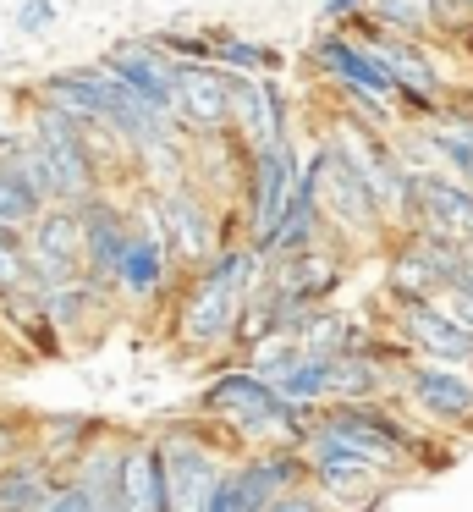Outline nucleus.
I'll return each mask as SVG.
<instances>
[{"label": "nucleus", "instance_id": "4be33fe9", "mask_svg": "<svg viewBox=\"0 0 473 512\" xmlns=\"http://www.w3.org/2000/svg\"><path fill=\"white\" fill-rule=\"evenodd\" d=\"M209 39H215V67L220 72H237V78H281V72L292 67L281 45L242 39V34H231L226 23H209Z\"/></svg>", "mask_w": 473, "mask_h": 512}, {"label": "nucleus", "instance_id": "412c9836", "mask_svg": "<svg viewBox=\"0 0 473 512\" xmlns=\"http://www.w3.org/2000/svg\"><path fill=\"white\" fill-rule=\"evenodd\" d=\"M55 479H61V468L44 463L33 446H22V452L0 468V512H39Z\"/></svg>", "mask_w": 473, "mask_h": 512}, {"label": "nucleus", "instance_id": "a878e982", "mask_svg": "<svg viewBox=\"0 0 473 512\" xmlns=\"http://www.w3.org/2000/svg\"><path fill=\"white\" fill-rule=\"evenodd\" d=\"M55 23H61V0H17L11 6V34L22 39H44Z\"/></svg>", "mask_w": 473, "mask_h": 512}, {"label": "nucleus", "instance_id": "f03ea898", "mask_svg": "<svg viewBox=\"0 0 473 512\" xmlns=\"http://www.w3.org/2000/svg\"><path fill=\"white\" fill-rule=\"evenodd\" d=\"M187 413L209 419L220 435L231 441V457L253 452V446H303L308 424H314V408H297L286 402L270 380H259L248 364H220L204 386L193 391Z\"/></svg>", "mask_w": 473, "mask_h": 512}, {"label": "nucleus", "instance_id": "39448f33", "mask_svg": "<svg viewBox=\"0 0 473 512\" xmlns=\"http://www.w3.org/2000/svg\"><path fill=\"white\" fill-rule=\"evenodd\" d=\"M132 204L154 221L165 254L176 259L182 276L204 265L220 243H231V237H226V204H220L215 193H204L193 177L165 182V188H143V182H138V199H132Z\"/></svg>", "mask_w": 473, "mask_h": 512}, {"label": "nucleus", "instance_id": "2f4dec72", "mask_svg": "<svg viewBox=\"0 0 473 512\" xmlns=\"http://www.w3.org/2000/svg\"><path fill=\"white\" fill-rule=\"evenodd\" d=\"M457 276H462V281H473V248L462 254V270H457Z\"/></svg>", "mask_w": 473, "mask_h": 512}, {"label": "nucleus", "instance_id": "aec40b11", "mask_svg": "<svg viewBox=\"0 0 473 512\" xmlns=\"http://www.w3.org/2000/svg\"><path fill=\"white\" fill-rule=\"evenodd\" d=\"M105 430H110V419H99V413H83V408L39 413V419H28V446L44 457V463L66 468L88 441H94V435H105Z\"/></svg>", "mask_w": 473, "mask_h": 512}, {"label": "nucleus", "instance_id": "f3484780", "mask_svg": "<svg viewBox=\"0 0 473 512\" xmlns=\"http://www.w3.org/2000/svg\"><path fill=\"white\" fill-rule=\"evenodd\" d=\"M303 67L325 83H341V89H363V94H380L391 100V78L380 72V61L347 34V28H319L314 45L303 50Z\"/></svg>", "mask_w": 473, "mask_h": 512}, {"label": "nucleus", "instance_id": "4468645a", "mask_svg": "<svg viewBox=\"0 0 473 512\" xmlns=\"http://www.w3.org/2000/svg\"><path fill=\"white\" fill-rule=\"evenodd\" d=\"M407 226L440 232L451 243L473 248V188L435 166H413V193H407Z\"/></svg>", "mask_w": 473, "mask_h": 512}, {"label": "nucleus", "instance_id": "20e7f679", "mask_svg": "<svg viewBox=\"0 0 473 512\" xmlns=\"http://www.w3.org/2000/svg\"><path fill=\"white\" fill-rule=\"evenodd\" d=\"M22 127H28L33 155L44 160V177H50L55 204H83L88 193L110 188V171H105V160H99L88 127H77L72 116L55 111L50 100H39L33 89L22 94Z\"/></svg>", "mask_w": 473, "mask_h": 512}, {"label": "nucleus", "instance_id": "c756f323", "mask_svg": "<svg viewBox=\"0 0 473 512\" xmlns=\"http://www.w3.org/2000/svg\"><path fill=\"white\" fill-rule=\"evenodd\" d=\"M369 12V0H319V28H352Z\"/></svg>", "mask_w": 473, "mask_h": 512}, {"label": "nucleus", "instance_id": "9b49d317", "mask_svg": "<svg viewBox=\"0 0 473 512\" xmlns=\"http://www.w3.org/2000/svg\"><path fill=\"white\" fill-rule=\"evenodd\" d=\"M391 336L407 347L413 358H429V364H451L473 375V331H462L435 298H402L391 303Z\"/></svg>", "mask_w": 473, "mask_h": 512}, {"label": "nucleus", "instance_id": "dca6fc26", "mask_svg": "<svg viewBox=\"0 0 473 512\" xmlns=\"http://www.w3.org/2000/svg\"><path fill=\"white\" fill-rule=\"evenodd\" d=\"M176 122L187 138L231 133V72L215 61H176Z\"/></svg>", "mask_w": 473, "mask_h": 512}, {"label": "nucleus", "instance_id": "1a4fd4ad", "mask_svg": "<svg viewBox=\"0 0 473 512\" xmlns=\"http://www.w3.org/2000/svg\"><path fill=\"white\" fill-rule=\"evenodd\" d=\"M462 254L468 248L451 243L440 232H424V226H396L385 237V298H440L446 281L462 270Z\"/></svg>", "mask_w": 473, "mask_h": 512}, {"label": "nucleus", "instance_id": "423d86ee", "mask_svg": "<svg viewBox=\"0 0 473 512\" xmlns=\"http://www.w3.org/2000/svg\"><path fill=\"white\" fill-rule=\"evenodd\" d=\"M297 177H303V149L292 138H270V144L248 149V166H242V188H237V221H242V243L253 254H264L275 221H281L286 199H292Z\"/></svg>", "mask_w": 473, "mask_h": 512}, {"label": "nucleus", "instance_id": "b1692460", "mask_svg": "<svg viewBox=\"0 0 473 512\" xmlns=\"http://www.w3.org/2000/svg\"><path fill=\"white\" fill-rule=\"evenodd\" d=\"M369 17L374 28L396 39H435V17H429V0H369Z\"/></svg>", "mask_w": 473, "mask_h": 512}, {"label": "nucleus", "instance_id": "7ed1b4c3", "mask_svg": "<svg viewBox=\"0 0 473 512\" xmlns=\"http://www.w3.org/2000/svg\"><path fill=\"white\" fill-rule=\"evenodd\" d=\"M308 160L319 171V210H325V226L336 243H347L352 254L358 248H385L391 237V221H385L380 199L369 188V166H363L358 133L336 116H325L308 144Z\"/></svg>", "mask_w": 473, "mask_h": 512}, {"label": "nucleus", "instance_id": "5701e85b", "mask_svg": "<svg viewBox=\"0 0 473 512\" xmlns=\"http://www.w3.org/2000/svg\"><path fill=\"white\" fill-rule=\"evenodd\" d=\"M275 391H281L286 402H297V408H319V402H330V353L303 347V358L275 380Z\"/></svg>", "mask_w": 473, "mask_h": 512}, {"label": "nucleus", "instance_id": "a211bd4d", "mask_svg": "<svg viewBox=\"0 0 473 512\" xmlns=\"http://www.w3.org/2000/svg\"><path fill=\"white\" fill-rule=\"evenodd\" d=\"M231 479L242 485L253 512H264L281 490L303 485L308 479V463H303V446H253V452H237L231 457Z\"/></svg>", "mask_w": 473, "mask_h": 512}, {"label": "nucleus", "instance_id": "6ab92c4d", "mask_svg": "<svg viewBox=\"0 0 473 512\" xmlns=\"http://www.w3.org/2000/svg\"><path fill=\"white\" fill-rule=\"evenodd\" d=\"M121 512H171L165 457H160L154 430L149 435H127V452H121Z\"/></svg>", "mask_w": 473, "mask_h": 512}, {"label": "nucleus", "instance_id": "c85d7f7f", "mask_svg": "<svg viewBox=\"0 0 473 512\" xmlns=\"http://www.w3.org/2000/svg\"><path fill=\"white\" fill-rule=\"evenodd\" d=\"M264 512H336V507H330V501H325V496H319V490H314V485H308V479H303V485L281 490V496H275V501H270V507H264Z\"/></svg>", "mask_w": 473, "mask_h": 512}, {"label": "nucleus", "instance_id": "2eb2a0df", "mask_svg": "<svg viewBox=\"0 0 473 512\" xmlns=\"http://www.w3.org/2000/svg\"><path fill=\"white\" fill-rule=\"evenodd\" d=\"M231 133L248 149L270 144V138L297 133V100L286 94L281 78H237L231 72Z\"/></svg>", "mask_w": 473, "mask_h": 512}, {"label": "nucleus", "instance_id": "f8f14e48", "mask_svg": "<svg viewBox=\"0 0 473 512\" xmlns=\"http://www.w3.org/2000/svg\"><path fill=\"white\" fill-rule=\"evenodd\" d=\"M72 210H77V232H83V276L110 287L121 265V248H127V232H132V199H121L116 188H99L83 204H72Z\"/></svg>", "mask_w": 473, "mask_h": 512}, {"label": "nucleus", "instance_id": "9d476101", "mask_svg": "<svg viewBox=\"0 0 473 512\" xmlns=\"http://www.w3.org/2000/svg\"><path fill=\"white\" fill-rule=\"evenodd\" d=\"M116 303H127V309H165L171 303V292L182 287V270H176V259L165 254L160 232H154V221L132 204V232H127V248H121V265H116Z\"/></svg>", "mask_w": 473, "mask_h": 512}, {"label": "nucleus", "instance_id": "6e6552de", "mask_svg": "<svg viewBox=\"0 0 473 512\" xmlns=\"http://www.w3.org/2000/svg\"><path fill=\"white\" fill-rule=\"evenodd\" d=\"M391 402L418 419L424 430H473V375L468 369H451V364H429V358H407L396 369V386Z\"/></svg>", "mask_w": 473, "mask_h": 512}, {"label": "nucleus", "instance_id": "bb28decb", "mask_svg": "<svg viewBox=\"0 0 473 512\" xmlns=\"http://www.w3.org/2000/svg\"><path fill=\"white\" fill-rule=\"evenodd\" d=\"M39 512H94V501H88V490L77 485L72 474H61V479L50 485V496H44Z\"/></svg>", "mask_w": 473, "mask_h": 512}, {"label": "nucleus", "instance_id": "cd10ccee", "mask_svg": "<svg viewBox=\"0 0 473 512\" xmlns=\"http://www.w3.org/2000/svg\"><path fill=\"white\" fill-rule=\"evenodd\" d=\"M440 309H446L451 314V320H457L462 325V331H473V281H462V276H451L446 281V292H440Z\"/></svg>", "mask_w": 473, "mask_h": 512}, {"label": "nucleus", "instance_id": "7c9ffc66", "mask_svg": "<svg viewBox=\"0 0 473 512\" xmlns=\"http://www.w3.org/2000/svg\"><path fill=\"white\" fill-rule=\"evenodd\" d=\"M22 446H28V419H6V413H0V468H6Z\"/></svg>", "mask_w": 473, "mask_h": 512}, {"label": "nucleus", "instance_id": "f257e3e1", "mask_svg": "<svg viewBox=\"0 0 473 512\" xmlns=\"http://www.w3.org/2000/svg\"><path fill=\"white\" fill-rule=\"evenodd\" d=\"M259 276H264V259L253 254L242 237L220 243L198 270H187L182 287H176L171 303H165V314H171V342L182 347V353H193V358H209V353L231 358L242 303H248V292L259 287Z\"/></svg>", "mask_w": 473, "mask_h": 512}, {"label": "nucleus", "instance_id": "ddd939ff", "mask_svg": "<svg viewBox=\"0 0 473 512\" xmlns=\"http://www.w3.org/2000/svg\"><path fill=\"white\" fill-rule=\"evenodd\" d=\"M94 67L110 72V78H116L121 89H132L138 100H149L154 111H171L176 116V61L154 45V34L116 39L110 50H99V56H94Z\"/></svg>", "mask_w": 473, "mask_h": 512}, {"label": "nucleus", "instance_id": "393cba45", "mask_svg": "<svg viewBox=\"0 0 473 512\" xmlns=\"http://www.w3.org/2000/svg\"><path fill=\"white\" fill-rule=\"evenodd\" d=\"M39 210H44V193L33 188L17 166H0V226L28 232V226L39 221Z\"/></svg>", "mask_w": 473, "mask_h": 512}, {"label": "nucleus", "instance_id": "0eeeda50", "mask_svg": "<svg viewBox=\"0 0 473 512\" xmlns=\"http://www.w3.org/2000/svg\"><path fill=\"white\" fill-rule=\"evenodd\" d=\"M303 463H308V485H314L336 512H374L396 485L391 468H380L374 457L352 452V446L330 441V435H319V430H308Z\"/></svg>", "mask_w": 473, "mask_h": 512}]
</instances>
